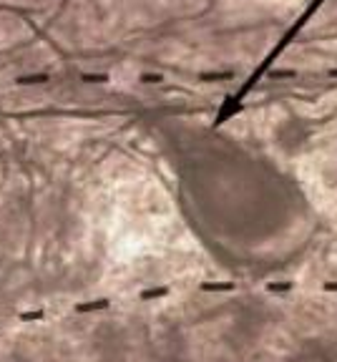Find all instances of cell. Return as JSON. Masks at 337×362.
Wrapping results in <instances>:
<instances>
[{
    "label": "cell",
    "instance_id": "7",
    "mask_svg": "<svg viewBox=\"0 0 337 362\" xmlns=\"http://www.w3.org/2000/svg\"><path fill=\"white\" fill-rule=\"evenodd\" d=\"M292 290V282H270L267 292H289Z\"/></svg>",
    "mask_w": 337,
    "mask_h": 362
},
{
    "label": "cell",
    "instance_id": "8",
    "mask_svg": "<svg viewBox=\"0 0 337 362\" xmlns=\"http://www.w3.org/2000/svg\"><path fill=\"white\" fill-rule=\"evenodd\" d=\"M83 80H86V83H103V80H108V75H93V73H83Z\"/></svg>",
    "mask_w": 337,
    "mask_h": 362
},
{
    "label": "cell",
    "instance_id": "10",
    "mask_svg": "<svg viewBox=\"0 0 337 362\" xmlns=\"http://www.w3.org/2000/svg\"><path fill=\"white\" fill-rule=\"evenodd\" d=\"M325 292H337V282H327V285H325Z\"/></svg>",
    "mask_w": 337,
    "mask_h": 362
},
{
    "label": "cell",
    "instance_id": "5",
    "mask_svg": "<svg viewBox=\"0 0 337 362\" xmlns=\"http://www.w3.org/2000/svg\"><path fill=\"white\" fill-rule=\"evenodd\" d=\"M46 80H51L46 73H38V75H20L15 83L18 86H35V83H46Z\"/></svg>",
    "mask_w": 337,
    "mask_h": 362
},
{
    "label": "cell",
    "instance_id": "1",
    "mask_svg": "<svg viewBox=\"0 0 337 362\" xmlns=\"http://www.w3.org/2000/svg\"><path fill=\"white\" fill-rule=\"evenodd\" d=\"M244 106L242 103H237V98H224V103H221V108H219V113H216V121H214V126H221L227 118H232L234 113H239Z\"/></svg>",
    "mask_w": 337,
    "mask_h": 362
},
{
    "label": "cell",
    "instance_id": "3",
    "mask_svg": "<svg viewBox=\"0 0 337 362\" xmlns=\"http://www.w3.org/2000/svg\"><path fill=\"white\" fill-rule=\"evenodd\" d=\"M234 282H204L202 292H232Z\"/></svg>",
    "mask_w": 337,
    "mask_h": 362
},
{
    "label": "cell",
    "instance_id": "2",
    "mask_svg": "<svg viewBox=\"0 0 337 362\" xmlns=\"http://www.w3.org/2000/svg\"><path fill=\"white\" fill-rule=\"evenodd\" d=\"M111 307V299L101 297V299H91V302H78L76 304V312L78 314H86V312H101V309H108Z\"/></svg>",
    "mask_w": 337,
    "mask_h": 362
},
{
    "label": "cell",
    "instance_id": "6",
    "mask_svg": "<svg viewBox=\"0 0 337 362\" xmlns=\"http://www.w3.org/2000/svg\"><path fill=\"white\" fill-rule=\"evenodd\" d=\"M20 322H41L46 319V309H30V312H20L18 314Z\"/></svg>",
    "mask_w": 337,
    "mask_h": 362
},
{
    "label": "cell",
    "instance_id": "9",
    "mask_svg": "<svg viewBox=\"0 0 337 362\" xmlns=\"http://www.w3.org/2000/svg\"><path fill=\"white\" fill-rule=\"evenodd\" d=\"M141 80H146V83H159L161 78H159V75H143Z\"/></svg>",
    "mask_w": 337,
    "mask_h": 362
},
{
    "label": "cell",
    "instance_id": "4",
    "mask_svg": "<svg viewBox=\"0 0 337 362\" xmlns=\"http://www.w3.org/2000/svg\"><path fill=\"white\" fill-rule=\"evenodd\" d=\"M161 297H169V287H154V290H143V292H141V299H143V302L161 299Z\"/></svg>",
    "mask_w": 337,
    "mask_h": 362
}]
</instances>
